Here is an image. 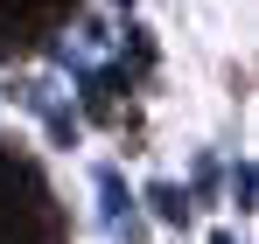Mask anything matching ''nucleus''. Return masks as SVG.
<instances>
[{
	"label": "nucleus",
	"mask_w": 259,
	"mask_h": 244,
	"mask_svg": "<svg viewBox=\"0 0 259 244\" xmlns=\"http://www.w3.org/2000/svg\"><path fill=\"white\" fill-rule=\"evenodd\" d=\"M42 126H49V140H56V147H77V119H70L63 105H56V112H42Z\"/></svg>",
	"instance_id": "423d86ee"
},
{
	"label": "nucleus",
	"mask_w": 259,
	"mask_h": 244,
	"mask_svg": "<svg viewBox=\"0 0 259 244\" xmlns=\"http://www.w3.org/2000/svg\"><path fill=\"white\" fill-rule=\"evenodd\" d=\"M126 216H133V203H126V181L112 174V167H98V230H126Z\"/></svg>",
	"instance_id": "f03ea898"
},
{
	"label": "nucleus",
	"mask_w": 259,
	"mask_h": 244,
	"mask_svg": "<svg viewBox=\"0 0 259 244\" xmlns=\"http://www.w3.org/2000/svg\"><path fill=\"white\" fill-rule=\"evenodd\" d=\"M231 203L252 216V203H259V174H252V161H238V167H231Z\"/></svg>",
	"instance_id": "39448f33"
},
{
	"label": "nucleus",
	"mask_w": 259,
	"mask_h": 244,
	"mask_svg": "<svg viewBox=\"0 0 259 244\" xmlns=\"http://www.w3.org/2000/svg\"><path fill=\"white\" fill-rule=\"evenodd\" d=\"M147 209H154L168 230H189V189H175V181H147Z\"/></svg>",
	"instance_id": "7ed1b4c3"
},
{
	"label": "nucleus",
	"mask_w": 259,
	"mask_h": 244,
	"mask_svg": "<svg viewBox=\"0 0 259 244\" xmlns=\"http://www.w3.org/2000/svg\"><path fill=\"white\" fill-rule=\"evenodd\" d=\"M133 91V77L119 70V63H91V70H77V98H84V119H112V105Z\"/></svg>",
	"instance_id": "f257e3e1"
},
{
	"label": "nucleus",
	"mask_w": 259,
	"mask_h": 244,
	"mask_svg": "<svg viewBox=\"0 0 259 244\" xmlns=\"http://www.w3.org/2000/svg\"><path fill=\"white\" fill-rule=\"evenodd\" d=\"M210 244H238V237H224V230H217V237H210Z\"/></svg>",
	"instance_id": "6e6552de"
},
{
	"label": "nucleus",
	"mask_w": 259,
	"mask_h": 244,
	"mask_svg": "<svg viewBox=\"0 0 259 244\" xmlns=\"http://www.w3.org/2000/svg\"><path fill=\"white\" fill-rule=\"evenodd\" d=\"M189 189H196V196H210V189H217V154H196V167H189Z\"/></svg>",
	"instance_id": "0eeeda50"
},
{
	"label": "nucleus",
	"mask_w": 259,
	"mask_h": 244,
	"mask_svg": "<svg viewBox=\"0 0 259 244\" xmlns=\"http://www.w3.org/2000/svg\"><path fill=\"white\" fill-rule=\"evenodd\" d=\"M112 7H133V0H112Z\"/></svg>",
	"instance_id": "1a4fd4ad"
},
{
	"label": "nucleus",
	"mask_w": 259,
	"mask_h": 244,
	"mask_svg": "<svg viewBox=\"0 0 259 244\" xmlns=\"http://www.w3.org/2000/svg\"><path fill=\"white\" fill-rule=\"evenodd\" d=\"M119 70H126V77L154 70V35H147V28H126V42H119Z\"/></svg>",
	"instance_id": "20e7f679"
}]
</instances>
